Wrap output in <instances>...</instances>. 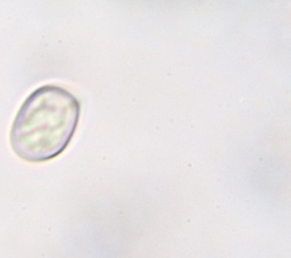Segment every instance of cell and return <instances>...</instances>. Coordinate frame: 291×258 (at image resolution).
I'll list each match as a JSON object with an SVG mask.
<instances>
[{
	"mask_svg": "<svg viewBox=\"0 0 291 258\" xmlns=\"http://www.w3.org/2000/svg\"><path fill=\"white\" fill-rule=\"evenodd\" d=\"M81 106L73 93L59 85L46 84L29 95L10 130V146L17 156L41 163L60 155L71 142Z\"/></svg>",
	"mask_w": 291,
	"mask_h": 258,
	"instance_id": "6da1fadb",
	"label": "cell"
}]
</instances>
